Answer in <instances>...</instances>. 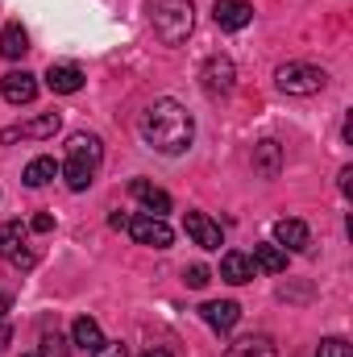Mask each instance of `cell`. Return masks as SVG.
<instances>
[{"label": "cell", "mask_w": 353, "mask_h": 357, "mask_svg": "<svg viewBox=\"0 0 353 357\" xmlns=\"http://www.w3.org/2000/svg\"><path fill=\"white\" fill-rule=\"evenodd\" d=\"M142 142L158 154H183L195 137V121L191 112L179 104V100H154L146 112H142Z\"/></svg>", "instance_id": "cell-1"}, {"label": "cell", "mask_w": 353, "mask_h": 357, "mask_svg": "<svg viewBox=\"0 0 353 357\" xmlns=\"http://www.w3.org/2000/svg\"><path fill=\"white\" fill-rule=\"evenodd\" d=\"M100 162H104L100 137H96V133H71V137H67V162H63L59 171H63V178H67L71 191H88L91 183H96Z\"/></svg>", "instance_id": "cell-2"}, {"label": "cell", "mask_w": 353, "mask_h": 357, "mask_svg": "<svg viewBox=\"0 0 353 357\" xmlns=\"http://www.w3.org/2000/svg\"><path fill=\"white\" fill-rule=\"evenodd\" d=\"M150 25H154L163 46H183L191 38L195 8H191V0H154L150 4Z\"/></svg>", "instance_id": "cell-3"}, {"label": "cell", "mask_w": 353, "mask_h": 357, "mask_svg": "<svg viewBox=\"0 0 353 357\" xmlns=\"http://www.w3.org/2000/svg\"><path fill=\"white\" fill-rule=\"evenodd\" d=\"M274 84H278V91H287V96H316V91L329 84V75L320 67H312V63H283L274 71Z\"/></svg>", "instance_id": "cell-4"}, {"label": "cell", "mask_w": 353, "mask_h": 357, "mask_svg": "<svg viewBox=\"0 0 353 357\" xmlns=\"http://www.w3.org/2000/svg\"><path fill=\"white\" fill-rule=\"evenodd\" d=\"M25 237H29V225H21V220L0 225V258H8L17 270H33V262H38V254L25 250Z\"/></svg>", "instance_id": "cell-5"}, {"label": "cell", "mask_w": 353, "mask_h": 357, "mask_svg": "<svg viewBox=\"0 0 353 357\" xmlns=\"http://www.w3.org/2000/svg\"><path fill=\"white\" fill-rule=\"evenodd\" d=\"M129 237L137 241V245H150V250H167L171 241H175V233H171V225L163 220V216H129Z\"/></svg>", "instance_id": "cell-6"}, {"label": "cell", "mask_w": 353, "mask_h": 357, "mask_svg": "<svg viewBox=\"0 0 353 357\" xmlns=\"http://www.w3.org/2000/svg\"><path fill=\"white\" fill-rule=\"evenodd\" d=\"M233 79H237V71H233V63H229L225 54H212V59L200 67V88L208 91L212 100H216V96H229V91H233Z\"/></svg>", "instance_id": "cell-7"}, {"label": "cell", "mask_w": 353, "mask_h": 357, "mask_svg": "<svg viewBox=\"0 0 353 357\" xmlns=\"http://www.w3.org/2000/svg\"><path fill=\"white\" fill-rule=\"evenodd\" d=\"M59 133V112H42L25 125H13V129H0V146L8 142H42V137H54Z\"/></svg>", "instance_id": "cell-8"}, {"label": "cell", "mask_w": 353, "mask_h": 357, "mask_svg": "<svg viewBox=\"0 0 353 357\" xmlns=\"http://www.w3.org/2000/svg\"><path fill=\"white\" fill-rule=\"evenodd\" d=\"M183 229H187V237H191L200 250H220V245H225L220 225H216L212 216H204V212H187V216H183Z\"/></svg>", "instance_id": "cell-9"}, {"label": "cell", "mask_w": 353, "mask_h": 357, "mask_svg": "<svg viewBox=\"0 0 353 357\" xmlns=\"http://www.w3.org/2000/svg\"><path fill=\"white\" fill-rule=\"evenodd\" d=\"M212 21L220 25V29H246L250 21H254V4L250 0H216L212 4Z\"/></svg>", "instance_id": "cell-10"}, {"label": "cell", "mask_w": 353, "mask_h": 357, "mask_svg": "<svg viewBox=\"0 0 353 357\" xmlns=\"http://www.w3.org/2000/svg\"><path fill=\"white\" fill-rule=\"evenodd\" d=\"M0 96H4L8 104H33V100H38V75H29V71H8V75L0 79Z\"/></svg>", "instance_id": "cell-11"}, {"label": "cell", "mask_w": 353, "mask_h": 357, "mask_svg": "<svg viewBox=\"0 0 353 357\" xmlns=\"http://www.w3.org/2000/svg\"><path fill=\"white\" fill-rule=\"evenodd\" d=\"M200 316H204V324H208V328H216V333H229V328H237V320H241V307H237L233 299H208V303L200 307Z\"/></svg>", "instance_id": "cell-12"}, {"label": "cell", "mask_w": 353, "mask_h": 357, "mask_svg": "<svg viewBox=\"0 0 353 357\" xmlns=\"http://www.w3.org/2000/svg\"><path fill=\"white\" fill-rule=\"evenodd\" d=\"M46 88L54 91V96H75V91L84 88V71H80L75 63H50Z\"/></svg>", "instance_id": "cell-13"}, {"label": "cell", "mask_w": 353, "mask_h": 357, "mask_svg": "<svg viewBox=\"0 0 353 357\" xmlns=\"http://www.w3.org/2000/svg\"><path fill=\"white\" fill-rule=\"evenodd\" d=\"M274 245L278 250H291V254H303L312 245V233H308L303 220H278L274 225Z\"/></svg>", "instance_id": "cell-14"}, {"label": "cell", "mask_w": 353, "mask_h": 357, "mask_svg": "<svg viewBox=\"0 0 353 357\" xmlns=\"http://www.w3.org/2000/svg\"><path fill=\"white\" fill-rule=\"evenodd\" d=\"M129 191H133V199H142V204H146V212H150V216H167V212H171V195H167L163 187H154V183H146V178H133V183H129Z\"/></svg>", "instance_id": "cell-15"}, {"label": "cell", "mask_w": 353, "mask_h": 357, "mask_svg": "<svg viewBox=\"0 0 353 357\" xmlns=\"http://www.w3.org/2000/svg\"><path fill=\"white\" fill-rule=\"evenodd\" d=\"M225 357H278V349H274V341L270 337H241V341H233L229 349H225Z\"/></svg>", "instance_id": "cell-16"}, {"label": "cell", "mask_w": 353, "mask_h": 357, "mask_svg": "<svg viewBox=\"0 0 353 357\" xmlns=\"http://www.w3.org/2000/svg\"><path fill=\"white\" fill-rule=\"evenodd\" d=\"M220 278H225V282H233V287H241V282H250V278H254V262H250L246 254H237V250H233V254H225V258H220Z\"/></svg>", "instance_id": "cell-17"}, {"label": "cell", "mask_w": 353, "mask_h": 357, "mask_svg": "<svg viewBox=\"0 0 353 357\" xmlns=\"http://www.w3.org/2000/svg\"><path fill=\"white\" fill-rule=\"evenodd\" d=\"M254 270H266V274H283L287 270V250H278L274 241H262V245H254Z\"/></svg>", "instance_id": "cell-18"}, {"label": "cell", "mask_w": 353, "mask_h": 357, "mask_svg": "<svg viewBox=\"0 0 353 357\" xmlns=\"http://www.w3.org/2000/svg\"><path fill=\"white\" fill-rule=\"evenodd\" d=\"M278 167H283V150H278V142H258L254 146V171L262 178H274L278 175Z\"/></svg>", "instance_id": "cell-19"}, {"label": "cell", "mask_w": 353, "mask_h": 357, "mask_svg": "<svg viewBox=\"0 0 353 357\" xmlns=\"http://www.w3.org/2000/svg\"><path fill=\"white\" fill-rule=\"evenodd\" d=\"M29 50V33L13 21V25H4L0 29V59H21Z\"/></svg>", "instance_id": "cell-20"}, {"label": "cell", "mask_w": 353, "mask_h": 357, "mask_svg": "<svg viewBox=\"0 0 353 357\" xmlns=\"http://www.w3.org/2000/svg\"><path fill=\"white\" fill-rule=\"evenodd\" d=\"M71 337H75V345L88 349V354H96V349L104 345V333H100V324H96L91 316H80V320L71 324Z\"/></svg>", "instance_id": "cell-21"}, {"label": "cell", "mask_w": 353, "mask_h": 357, "mask_svg": "<svg viewBox=\"0 0 353 357\" xmlns=\"http://www.w3.org/2000/svg\"><path fill=\"white\" fill-rule=\"evenodd\" d=\"M54 175H59V162H54V158H33L21 178H25V187H46Z\"/></svg>", "instance_id": "cell-22"}, {"label": "cell", "mask_w": 353, "mask_h": 357, "mask_svg": "<svg viewBox=\"0 0 353 357\" xmlns=\"http://www.w3.org/2000/svg\"><path fill=\"white\" fill-rule=\"evenodd\" d=\"M316 357H353V345H345L341 337H329V341H320Z\"/></svg>", "instance_id": "cell-23"}, {"label": "cell", "mask_w": 353, "mask_h": 357, "mask_svg": "<svg viewBox=\"0 0 353 357\" xmlns=\"http://www.w3.org/2000/svg\"><path fill=\"white\" fill-rule=\"evenodd\" d=\"M38 357H67V341H63L59 333H46V337H42V354Z\"/></svg>", "instance_id": "cell-24"}, {"label": "cell", "mask_w": 353, "mask_h": 357, "mask_svg": "<svg viewBox=\"0 0 353 357\" xmlns=\"http://www.w3.org/2000/svg\"><path fill=\"white\" fill-rule=\"evenodd\" d=\"M183 278H187V287L200 291V287H208V266H187L183 270Z\"/></svg>", "instance_id": "cell-25"}, {"label": "cell", "mask_w": 353, "mask_h": 357, "mask_svg": "<svg viewBox=\"0 0 353 357\" xmlns=\"http://www.w3.org/2000/svg\"><path fill=\"white\" fill-rule=\"evenodd\" d=\"M29 229H33V233H50V229H54V216H50V212H42V216H33V220H29Z\"/></svg>", "instance_id": "cell-26"}, {"label": "cell", "mask_w": 353, "mask_h": 357, "mask_svg": "<svg viewBox=\"0 0 353 357\" xmlns=\"http://www.w3.org/2000/svg\"><path fill=\"white\" fill-rule=\"evenodd\" d=\"M91 357H129V354H125V345H121V341H117V345H108V341H104Z\"/></svg>", "instance_id": "cell-27"}, {"label": "cell", "mask_w": 353, "mask_h": 357, "mask_svg": "<svg viewBox=\"0 0 353 357\" xmlns=\"http://www.w3.org/2000/svg\"><path fill=\"white\" fill-rule=\"evenodd\" d=\"M108 225H112V229H129V216H125V212H112Z\"/></svg>", "instance_id": "cell-28"}, {"label": "cell", "mask_w": 353, "mask_h": 357, "mask_svg": "<svg viewBox=\"0 0 353 357\" xmlns=\"http://www.w3.org/2000/svg\"><path fill=\"white\" fill-rule=\"evenodd\" d=\"M142 357H175V349H167V345H154L150 354H142Z\"/></svg>", "instance_id": "cell-29"}, {"label": "cell", "mask_w": 353, "mask_h": 357, "mask_svg": "<svg viewBox=\"0 0 353 357\" xmlns=\"http://www.w3.org/2000/svg\"><path fill=\"white\" fill-rule=\"evenodd\" d=\"M8 337H13V333H8V324L0 320V349H8Z\"/></svg>", "instance_id": "cell-30"}, {"label": "cell", "mask_w": 353, "mask_h": 357, "mask_svg": "<svg viewBox=\"0 0 353 357\" xmlns=\"http://www.w3.org/2000/svg\"><path fill=\"white\" fill-rule=\"evenodd\" d=\"M4 312H8V295L0 291V320H4Z\"/></svg>", "instance_id": "cell-31"}, {"label": "cell", "mask_w": 353, "mask_h": 357, "mask_svg": "<svg viewBox=\"0 0 353 357\" xmlns=\"http://www.w3.org/2000/svg\"><path fill=\"white\" fill-rule=\"evenodd\" d=\"M25 357H38V354H25Z\"/></svg>", "instance_id": "cell-32"}]
</instances>
